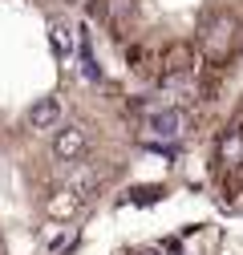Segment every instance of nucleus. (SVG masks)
Masks as SVG:
<instances>
[{
	"label": "nucleus",
	"mask_w": 243,
	"mask_h": 255,
	"mask_svg": "<svg viewBox=\"0 0 243 255\" xmlns=\"http://www.w3.org/2000/svg\"><path fill=\"white\" fill-rule=\"evenodd\" d=\"M207 178L215 199L243 215V98L231 106V114L223 118V126L211 138V154H207Z\"/></svg>",
	"instance_id": "nucleus-2"
},
{
	"label": "nucleus",
	"mask_w": 243,
	"mask_h": 255,
	"mask_svg": "<svg viewBox=\"0 0 243 255\" xmlns=\"http://www.w3.org/2000/svg\"><path fill=\"white\" fill-rule=\"evenodd\" d=\"M150 110L199 118L243 73V0H61Z\"/></svg>",
	"instance_id": "nucleus-1"
}]
</instances>
